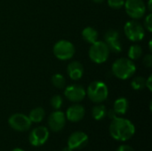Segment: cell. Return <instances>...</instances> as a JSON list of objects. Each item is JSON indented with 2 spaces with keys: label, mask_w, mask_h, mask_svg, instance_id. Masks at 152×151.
<instances>
[{
  "label": "cell",
  "mask_w": 152,
  "mask_h": 151,
  "mask_svg": "<svg viewBox=\"0 0 152 151\" xmlns=\"http://www.w3.org/2000/svg\"><path fill=\"white\" fill-rule=\"evenodd\" d=\"M54 56L60 61L70 60L75 54L74 44L68 40H60L55 43L53 49Z\"/></svg>",
  "instance_id": "obj_5"
},
{
  "label": "cell",
  "mask_w": 152,
  "mask_h": 151,
  "mask_svg": "<svg viewBox=\"0 0 152 151\" xmlns=\"http://www.w3.org/2000/svg\"><path fill=\"white\" fill-rule=\"evenodd\" d=\"M117 113L114 111V109H110L109 111L107 110V115L106 116H108L110 119H114V118H116L117 117Z\"/></svg>",
  "instance_id": "obj_29"
},
{
  "label": "cell",
  "mask_w": 152,
  "mask_h": 151,
  "mask_svg": "<svg viewBox=\"0 0 152 151\" xmlns=\"http://www.w3.org/2000/svg\"><path fill=\"white\" fill-rule=\"evenodd\" d=\"M128 58L132 61L138 60L142 55V48L139 44H133L128 50Z\"/></svg>",
  "instance_id": "obj_20"
},
{
  "label": "cell",
  "mask_w": 152,
  "mask_h": 151,
  "mask_svg": "<svg viewBox=\"0 0 152 151\" xmlns=\"http://www.w3.org/2000/svg\"><path fill=\"white\" fill-rule=\"evenodd\" d=\"M124 6L127 15L134 20L142 18L147 10V6L142 0H126Z\"/></svg>",
  "instance_id": "obj_7"
},
{
  "label": "cell",
  "mask_w": 152,
  "mask_h": 151,
  "mask_svg": "<svg viewBox=\"0 0 152 151\" xmlns=\"http://www.w3.org/2000/svg\"><path fill=\"white\" fill-rule=\"evenodd\" d=\"M88 143V136L83 132L73 133L68 141V147L74 150H80L86 147Z\"/></svg>",
  "instance_id": "obj_13"
},
{
  "label": "cell",
  "mask_w": 152,
  "mask_h": 151,
  "mask_svg": "<svg viewBox=\"0 0 152 151\" xmlns=\"http://www.w3.org/2000/svg\"><path fill=\"white\" fill-rule=\"evenodd\" d=\"M128 107H129L128 101L126 98L122 97L115 101L114 105H113V109L118 115H124L126 113Z\"/></svg>",
  "instance_id": "obj_17"
},
{
  "label": "cell",
  "mask_w": 152,
  "mask_h": 151,
  "mask_svg": "<svg viewBox=\"0 0 152 151\" xmlns=\"http://www.w3.org/2000/svg\"><path fill=\"white\" fill-rule=\"evenodd\" d=\"M145 82H146V79L143 77H136L132 80L131 86L134 90L140 91L145 87Z\"/></svg>",
  "instance_id": "obj_22"
},
{
  "label": "cell",
  "mask_w": 152,
  "mask_h": 151,
  "mask_svg": "<svg viewBox=\"0 0 152 151\" xmlns=\"http://www.w3.org/2000/svg\"><path fill=\"white\" fill-rule=\"evenodd\" d=\"M64 95L72 102H80L86 96V91L80 85H70L65 88Z\"/></svg>",
  "instance_id": "obj_11"
},
{
  "label": "cell",
  "mask_w": 152,
  "mask_h": 151,
  "mask_svg": "<svg viewBox=\"0 0 152 151\" xmlns=\"http://www.w3.org/2000/svg\"><path fill=\"white\" fill-rule=\"evenodd\" d=\"M67 72L70 79L77 81L81 79L84 75V67L81 62L78 61H74L70 62L67 67Z\"/></svg>",
  "instance_id": "obj_15"
},
{
  "label": "cell",
  "mask_w": 152,
  "mask_h": 151,
  "mask_svg": "<svg viewBox=\"0 0 152 151\" xmlns=\"http://www.w3.org/2000/svg\"><path fill=\"white\" fill-rule=\"evenodd\" d=\"M94 2H95V3H102V2H103L104 0H93Z\"/></svg>",
  "instance_id": "obj_33"
},
{
  "label": "cell",
  "mask_w": 152,
  "mask_h": 151,
  "mask_svg": "<svg viewBox=\"0 0 152 151\" xmlns=\"http://www.w3.org/2000/svg\"><path fill=\"white\" fill-rule=\"evenodd\" d=\"M110 49L104 41H96L91 44L88 54L90 60L97 64L105 62L110 56Z\"/></svg>",
  "instance_id": "obj_4"
},
{
  "label": "cell",
  "mask_w": 152,
  "mask_h": 151,
  "mask_svg": "<svg viewBox=\"0 0 152 151\" xmlns=\"http://www.w3.org/2000/svg\"><path fill=\"white\" fill-rule=\"evenodd\" d=\"M107 3L110 8L114 10H119L124 6L125 0H108Z\"/></svg>",
  "instance_id": "obj_24"
},
{
  "label": "cell",
  "mask_w": 152,
  "mask_h": 151,
  "mask_svg": "<svg viewBox=\"0 0 152 151\" xmlns=\"http://www.w3.org/2000/svg\"><path fill=\"white\" fill-rule=\"evenodd\" d=\"M49 138V131L45 126H38L34 128L28 136V141L31 145L39 147L45 144Z\"/></svg>",
  "instance_id": "obj_9"
},
{
  "label": "cell",
  "mask_w": 152,
  "mask_h": 151,
  "mask_svg": "<svg viewBox=\"0 0 152 151\" xmlns=\"http://www.w3.org/2000/svg\"><path fill=\"white\" fill-rule=\"evenodd\" d=\"M98 31L93 27H86L82 31L83 39L88 44H93L98 40Z\"/></svg>",
  "instance_id": "obj_16"
},
{
  "label": "cell",
  "mask_w": 152,
  "mask_h": 151,
  "mask_svg": "<svg viewBox=\"0 0 152 151\" xmlns=\"http://www.w3.org/2000/svg\"><path fill=\"white\" fill-rule=\"evenodd\" d=\"M50 103H51V106L55 109V110H59L61 106H62V103H63V100L61 98V95H54L52 97L51 101H50Z\"/></svg>",
  "instance_id": "obj_23"
},
{
  "label": "cell",
  "mask_w": 152,
  "mask_h": 151,
  "mask_svg": "<svg viewBox=\"0 0 152 151\" xmlns=\"http://www.w3.org/2000/svg\"><path fill=\"white\" fill-rule=\"evenodd\" d=\"M45 115V109L41 107H38V108L33 109L29 112V115L28 117L29 120L31 121V123H40L44 119Z\"/></svg>",
  "instance_id": "obj_18"
},
{
  "label": "cell",
  "mask_w": 152,
  "mask_h": 151,
  "mask_svg": "<svg viewBox=\"0 0 152 151\" xmlns=\"http://www.w3.org/2000/svg\"><path fill=\"white\" fill-rule=\"evenodd\" d=\"M113 75L121 80H126L130 78L136 71V66L134 61L129 58H119L115 61L111 67Z\"/></svg>",
  "instance_id": "obj_2"
},
{
  "label": "cell",
  "mask_w": 152,
  "mask_h": 151,
  "mask_svg": "<svg viewBox=\"0 0 152 151\" xmlns=\"http://www.w3.org/2000/svg\"><path fill=\"white\" fill-rule=\"evenodd\" d=\"M126 36L132 42H139L145 36L144 27L136 20H129L124 26Z\"/></svg>",
  "instance_id": "obj_6"
},
{
  "label": "cell",
  "mask_w": 152,
  "mask_h": 151,
  "mask_svg": "<svg viewBox=\"0 0 152 151\" xmlns=\"http://www.w3.org/2000/svg\"><path fill=\"white\" fill-rule=\"evenodd\" d=\"M8 124L13 130L18 132L28 131L31 126V121L28 117L21 113L12 115L8 119Z\"/></svg>",
  "instance_id": "obj_8"
},
{
  "label": "cell",
  "mask_w": 152,
  "mask_h": 151,
  "mask_svg": "<svg viewBox=\"0 0 152 151\" xmlns=\"http://www.w3.org/2000/svg\"><path fill=\"white\" fill-rule=\"evenodd\" d=\"M135 133L134 124L128 119L116 117L112 119L110 125V133L111 137L117 141L126 142L130 140Z\"/></svg>",
  "instance_id": "obj_1"
},
{
  "label": "cell",
  "mask_w": 152,
  "mask_h": 151,
  "mask_svg": "<svg viewBox=\"0 0 152 151\" xmlns=\"http://www.w3.org/2000/svg\"><path fill=\"white\" fill-rule=\"evenodd\" d=\"M143 64L147 68L152 67V55L151 54H146L143 57Z\"/></svg>",
  "instance_id": "obj_26"
},
{
  "label": "cell",
  "mask_w": 152,
  "mask_h": 151,
  "mask_svg": "<svg viewBox=\"0 0 152 151\" xmlns=\"http://www.w3.org/2000/svg\"><path fill=\"white\" fill-rule=\"evenodd\" d=\"M12 151H24L23 150H21V149H19V148H17V149H14V150H12Z\"/></svg>",
  "instance_id": "obj_32"
},
{
  "label": "cell",
  "mask_w": 152,
  "mask_h": 151,
  "mask_svg": "<svg viewBox=\"0 0 152 151\" xmlns=\"http://www.w3.org/2000/svg\"><path fill=\"white\" fill-rule=\"evenodd\" d=\"M86 94L93 102L102 103L107 100L109 89L105 83L102 81H94L89 85L86 90Z\"/></svg>",
  "instance_id": "obj_3"
},
{
  "label": "cell",
  "mask_w": 152,
  "mask_h": 151,
  "mask_svg": "<svg viewBox=\"0 0 152 151\" xmlns=\"http://www.w3.org/2000/svg\"><path fill=\"white\" fill-rule=\"evenodd\" d=\"M107 115V109L104 105H97L93 108L92 116L95 120H102Z\"/></svg>",
  "instance_id": "obj_19"
},
{
  "label": "cell",
  "mask_w": 152,
  "mask_h": 151,
  "mask_svg": "<svg viewBox=\"0 0 152 151\" xmlns=\"http://www.w3.org/2000/svg\"><path fill=\"white\" fill-rule=\"evenodd\" d=\"M66 124V116L62 111L56 110L48 117V125L53 132H60Z\"/></svg>",
  "instance_id": "obj_12"
},
{
  "label": "cell",
  "mask_w": 152,
  "mask_h": 151,
  "mask_svg": "<svg viewBox=\"0 0 152 151\" xmlns=\"http://www.w3.org/2000/svg\"><path fill=\"white\" fill-rule=\"evenodd\" d=\"M52 84L54 87L58 89H62L66 85V79L63 75L56 73L52 77Z\"/></svg>",
  "instance_id": "obj_21"
},
{
  "label": "cell",
  "mask_w": 152,
  "mask_h": 151,
  "mask_svg": "<svg viewBox=\"0 0 152 151\" xmlns=\"http://www.w3.org/2000/svg\"><path fill=\"white\" fill-rule=\"evenodd\" d=\"M62 151H73V150H72V149H70L69 147H65V148L62 150Z\"/></svg>",
  "instance_id": "obj_31"
},
{
  "label": "cell",
  "mask_w": 152,
  "mask_h": 151,
  "mask_svg": "<svg viewBox=\"0 0 152 151\" xmlns=\"http://www.w3.org/2000/svg\"><path fill=\"white\" fill-rule=\"evenodd\" d=\"M117 151H134V149L129 145H121Z\"/></svg>",
  "instance_id": "obj_28"
},
{
  "label": "cell",
  "mask_w": 152,
  "mask_h": 151,
  "mask_svg": "<svg viewBox=\"0 0 152 151\" xmlns=\"http://www.w3.org/2000/svg\"><path fill=\"white\" fill-rule=\"evenodd\" d=\"M145 87H147L149 89V91H152V76L151 75L147 79H146V82H145Z\"/></svg>",
  "instance_id": "obj_27"
},
{
  "label": "cell",
  "mask_w": 152,
  "mask_h": 151,
  "mask_svg": "<svg viewBox=\"0 0 152 151\" xmlns=\"http://www.w3.org/2000/svg\"><path fill=\"white\" fill-rule=\"evenodd\" d=\"M120 35L117 29H109L104 35V42L107 44L110 52L118 53L122 51V45L120 43Z\"/></svg>",
  "instance_id": "obj_10"
},
{
  "label": "cell",
  "mask_w": 152,
  "mask_h": 151,
  "mask_svg": "<svg viewBox=\"0 0 152 151\" xmlns=\"http://www.w3.org/2000/svg\"><path fill=\"white\" fill-rule=\"evenodd\" d=\"M86 110L83 106L79 104H74L67 109L66 117L70 122H78L85 117Z\"/></svg>",
  "instance_id": "obj_14"
},
{
  "label": "cell",
  "mask_w": 152,
  "mask_h": 151,
  "mask_svg": "<svg viewBox=\"0 0 152 151\" xmlns=\"http://www.w3.org/2000/svg\"><path fill=\"white\" fill-rule=\"evenodd\" d=\"M151 4H152V0H149V3H148V9H149V11H150V12L152 11Z\"/></svg>",
  "instance_id": "obj_30"
},
{
  "label": "cell",
  "mask_w": 152,
  "mask_h": 151,
  "mask_svg": "<svg viewBox=\"0 0 152 151\" xmlns=\"http://www.w3.org/2000/svg\"><path fill=\"white\" fill-rule=\"evenodd\" d=\"M149 44H150V50L151 51V40L150 41V43H149Z\"/></svg>",
  "instance_id": "obj_34"
},
{
  "label": "cell",
  "mask_w": 152,
  "mask_h": 151,
  "mask_svg": "<svg viewBox=\"0 0 152 151\" xmlns=\"http://www.w3.org/2000/svg\"><path fill=\"white\" fill-rule=\"evenodd\" d=\"M144 28L149 32H151L152 31V15L151 12L144 19Z\"/></svg>",
  "instance_id": "obj_25"
}]
</instances>
